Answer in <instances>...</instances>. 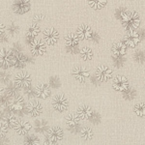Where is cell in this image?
I'll return each mask as SVG.
<instances>
[{"label": "cell", "instance_id": "cell-14", "mask_svg": "<svg viewBox=\"0 0 145 145\" xmlns=\"http://www.w3.org/2000/svg\"><path fill=\"white\" fill-rule=\"evenodd\" d=\"M14 129H15V131L18 135H24L28 134V132L30 131V129H31V124L25 120H18Z\"/></svg>", "mask_w": 145, "mask_h": 145}, {"label": "cell", "instance_id": "cell-47", "mask_svg": "<svg viewBox=\"0 0 145 145\" xmlns=\"http://www.w3.org/2000/svg\"><path fill=\"white\" fill-rule=\"evenodd\" d=\"M42 145H54V143H51V142H50V141H46V142H44Z\"/></svg>", "mask_w": 145, "mask_h": 145}, {"label": "cell", "instance_id": "cell-11", "mask_svg": "<svg viewBox=\"0 0 145 145\" xmlns=\"http://www.w3.org/2000/svg\"><path fill=\"white\" fill-rule=\"evenodd\" d=\"M66 122L68 127H69V130L72 133L78 132L79 128V117L78 116V114L74 113V112L70 113L66 117Z\"/></svg>", "mask_w": 145, "mask_h": 145}, {"label": "cell", "instance_id": "cell-6", "mask_svg": "<svg viewBox=\"0 0 145 145\" xmlns=\"http://www.w3.org/2000/svg\"><path fill=\"white\" fill-rule=\"evenodd\" d=\"M112 76V70L106 66H101L96 71V78L101 82L107 81Z\"/></svg>", "mask_w": 145, "mask_h": 145}, {"label": "cell", "instance_id": "cell-25", "mask_svg": "<svg viewBox=\"0 0 145 145\" xmlns=\"http://www.w3.org/2000/svg\"><path fill=\"white\" fill-rule=\"evenodd\" d=\"M18 119H17V116L15 115V114H7L5 116V118H4L3 120V123L4 125L6 126L8 129H11V128H14L16 125V123H17Z\"/></svg>", "mask_w": 145, "mask_h": 145}, {"label": "cell", "instance_id": "cell-33", "mask_svg": "<svg viewBox=\"0 0 145 145\" xmlns=\"http://www.w3.org/2000/svg\"><path fill=\"white\" fill-rule=\"evenodd\" d=\"M48 83H50V86L52 88H58L60 85H61V81L58 76H50V80H48Z\"/></svg>", "mask_w": 145, "mask_h": 145}, {"label": "cell", "instance_id": "cell-12", "mask_svg": "<svg viewBox=\"0 0 145 145\" xmlns=\"http://www.w3.org/2000/svg\"><path fill=\"white\" fill-rule=\"evenodd\" d=\"M30 50L31 53L35 56L43 55L46 52V45L43 41L36 39L33 43L30 45Z\"/></svg>", "mask_w": 145, "mask_h": 145}, {"label": "cell", "instance_id": "cell-7", "mask_svg": "<svg viewBox=\"0 0 145 145\" xmlns=\"http://www.w3.org/2000/svg\"><path fill=\"white\" fill-rule=\"evenodd\" d=\"M140 41V37L138 32L137 31H129L124 38V44L130 48H135L138 45Z\"/></svg>", "mask_w": 145, "mask_h": 145}, {"label": "cell", "instance_id": "cell-35", "mask_svg": "<svg viewBox=\"0 0 145 145\" xmlns=\"http://www.w3.org/2000/svg\"><path fill=\"white\" fill-rule=\"evenodd\" d=\"M135 94H137V92H135V89L129 88L127 91L124 92V98H125L126 100H133L135 97Z\"/></svg>", "mask_w": 145, "mask_h": 145}, {"label": "cell", "instance_id": "cell-23", "mask_svg": "<svg viewBox=\"0 0 145 145\" xmlns=\"http://www.w3.org/2000/svg\"><path fill=\"white\" fill-rule=\"evenodd\" d=\"M18 93H20V88L16 85L15 83H9L8 85L6 86L5 89V95L8 96L9 98H16L18 96Z\"/></svg>", "mask_w": 145, "mask_h": 145}, {"label": "cell", "instance_id": "cell-1", "mask_svg": "<svg viewBox=\"0 0 145 145\" xmlns=\"http://www.w3.org/2000/svg\"><path fill=\"white\" fill-rule=\"evenodd\" d=\"M122 24L125 29L134 31L140 24V18L135 12H128L122 18Z\"/></svg>", "mask_w": 145, "mask_h": 145}, {"label": "cell", "instance_id": "cell-13", "mask_svg": "<svg viewBox=\"0 0 145 145\" xmlns=\"http://www.w3.org/2000/svg\"><path fill=\"white\" fill-rule=\"evenodd\" d=\"M26 109L28 114H30L33 117H37L42 113L43 107H42L41 104L38 101H31V102L28 103V105L26 106Z\"/></svg>", "mask_w": 145, "mask_h": 145}, {"label": "cell", "instance_id": "cell-19", "mask_svg": "<svg viewBox=\"0 0 145 145\" xmlns=\"http://www.w3.org/2000/svg\"><path fill=\"white\" fill-rule=\"evenodd\" d=\"M27 64V57L23 53H20V54H16L13 56V65L17 69H22V68L25 67Z\"/></svg>", "mask_w": 145, "mask_h": 145}, {"label": "cell", "instance_id": "cell-43", "mask_svg": "<svg viewBox=\"0 0 145 145\" xmlns=\"http://www.w3.org/2000/svg\"><path fill=\"white\" fill-rule=\"evenodd\" d=\"M44 18H45V16L44 15H36V16H34V18H33V22L36 23V22H42Z\"/></svg>", "mask_w": 145, "mask_h": 145}, {"label": "cell", "instance_id": "cell-41", "mask_svg": "<svg viewBox=\"0 0 145 145\" xmlns=\"http://www.w3.org/2000/svg\"><path fill=\"white\" fill-rule=\"evenodd\" d=\"M124 58L123 57H113V63L116 65V67H121L124 64Z\"/></svg>", "mask_w": 145, "mask_h": 145}, {"label": "cell", "instance_id": "cell-9", "mask_svg": "<svg viewBox=\"0 0 145 145\" xmlns=\"http://www.w3.org/2000/svg\"><path fill=\"white\" fill-rule=\"evenodd\" d=\"M112 86L116 91H120V92H125L129 89V82L128 79L123 76H117L113 80Z\"/></svg>", "mask_w": 145, "mask_h": 145}, {"label": "cell", "instance_id": "cell-36", "mask_svg": "<svg viewBox=\"0 0 145 145\" xmlns=\"http://www.w3.org/2000/svg\"><path fill=\"white\" fill-rule=\"evenodd\" d=\"M22 45H20V43H14V45H13V46H12V48H11V51H12V53H13L14 55L22 53Z\"/></svg>", "mask_w": 145, "mask_h": 145}, {"label": "cell", "instance_id": "cell-21", "mask_svg": "<svg viewBox=\"0 0 145 145\" xmlns=\"http://www.w3.org/2000/svg\"><path fill=\"white\" fill-rule=\"evenodd\" d=\"M67 48H76L78 46V37L74 33H70L65 37Z\"/></svg>", "mask_w": 145, "mask_h": 145}, {"label": "cell", "instance_id": "cell-3", "mask_svg": "<svg viewBox=\"0 0 145 145\" xmlns=\"http://www.w3.org/2000/svg\"><path fill=\"white\" fill-rule=\"evenodd\" d=\"M13 56L14 54L11 50L6 48L0 50V67L5 70L13 65Z\"/></svg>", "mask_w": 145, "mask_h": 145}, {"label": "cell", "instance_id": "cell-20", "mask_svg": "<svg viewBox=\"0 0 145 145\" xmlns=\"http://www.w3.org/2000/svg\"><path fill=\"white\" fill-rule=\"evenodd\" d=\"M126 50H127L126 45L124 43H121V42L115 43L112 46V48H111L114 57H123L126 53Z\"/></svg>", "mask_w": 145, "mask_h": 145}, {"label": "cell", "instance_id": "cell-38", "mask_svg": "<svg viewBox=\"0 0 145 145\" xmlns=\"http://www.w3.org/2000/svg\"><path fill=\"white\" fill-rule=\"evenodd\" d=\"M7 132H8V128H7L2 122H0V138L5 137Z\"/></svg>", "mask_w": 145, "mask_h": 145}, {"label": "cell", "instance_id": "cell-44", "mask_svg": "<svg viewBox=\"0 0 145 145\" xmlns=\"http://www.w3.org/2000/svg\"><path fill=\"white\" fill-rule=\"evenodd\" d=\"M0 145H10V139L8 137H2L0 138Z\"/></svg>", "mask_w": 145, "mask_h": 145}, {"label": "cell", "instance_id": "cell-46", "mask_svg": "<svg viewBox=\"0 0 145 145\" xmlns=\"http://www.w3.org/2000/svg\"><path fill=\"white\" fill-rule=\"evenodd\" d=\"M4 94H5V91H4V89L2 87H0V98H1Z\"/></svg>", "mask_w": 145, "mask_h": 145}, {"label": "cell", "instance_id": "cell-16", "mask_svg": "<svg viewBox=\"0 0 145 145\" xmlns=\"http://www.w3.org/2000/svg\"><path fill=\"white\" fill-rule=\"evenodd\" d=\"M50 95V88L48 84L40 83L36 87V96L40 99H46Z\"/></svg>", "mask_w": 145, "mask_h": 145}, {"label": "cell", "instance_id": "cell-17", "mask_svg": "<svg viewBox=\"0 0 145 145\" xmlns=\"http://www.w3.org/2000/svg\"><path fill=\"white\" fill-rule=\"evenodd\" d=\"M76 35H78V39L81 40H88L91 39L93 35V32L91 30V28L87 25H80L78 30H76Z\"/></svg>", "mask_w": 145, "mask_h": 145}, {"label": "cell", "instance_id": "cell-34", "mask_svg": "<svg viewBox=\"0 0 145 145\" xmlns=\"http://www.w3.org/2000/svg\"><path fill=\"white\" fill-rule=\"evenodd\" d=\"M106 4V1H102V0H99V1H92V2H89V5L92 7V8L96 9V10H98V9H102L103 7H105Z\"/></svg>", "mask_w": 145, "mask_h": 145}, {"label": "cell", "instance_id": "cell-2", "mask_svg": "<svg viewBox=\"0 0 145 145\" xmlns=\"http://www.w3.org/2000/svg\"><path fill=\"white\" fill-rule=\"evenodd\" d=\"M32 78L26 72H20L15 76V84L18 88H26L31 85Z\"/></svg>", "mask_w": 145, "mask_h": 145}, {"label": "cell", "instance_id": "cell-29", "mask_svg": "<svg viewBox=\"0 0 145 145\" xmlns=\"http://www.w3.org/2000/svg\"><path fill=\"white\" fill-rule=\"evenodd\" d=\"M18 31H20V27H18V25H17L16 23H11V24L8 25V27H7V32H8L9 35H11V36H16Z\"/></svg>", "mask_w": 145, "mask_h": 145}, {"label": "cell", "instance_id": "cell-15", "mask_svg": "<svg viewBox=\"0 0 145 145\" xmlns=\"http://www.w3.org/2000/svg\"><path fill=\"white\" fill-rule=\"evenodd\" d=\"M30 7L31 4L29 1H16L13 4V9L17 14H25L30 10Z\"/></svg>", "mask_w": 145, "mask_h": 145}, {"label": "cell", "instance_id": "cell-24", "mask_svg": "<svg viewBox=\"0 0 145 145\" xmlns=\"http://www.w3.org/2000/svg\"><path fill=\"white\" fill-rule=\"evenodd\" d=\"M41 32V29H40V26L37 23H33L29 26V28L27 29V33H26V38H30L35 40L36 37L38 36L39 33Z\"/></svg>", "mask_w": 145, "mask_h": 145}, {"label": "cell", "instance_id": "cell-45", "mask_svg": "<svg viewBox=\"0 0 145 145\" xmlns=\"http://www.w3.org/2000/svg\"><path fill=\"white\" fill-rule=\"evenodd\" d=\"M5 33V26H4V24L2 22H0V36H1L2 34Z\"/></svg>", "mask_w": 145, "mask_h": 145}, {"label": "cell", "instance_id": "cell-5", "mask_svg": "<svg viewBox=\"0 0 145 145\" xmlns=\"http://www.w3.org/2000/svg\"><path fill=\"white\" fill-rule=\"evenodd\" d=\"M69 106V102H68L67 98L64 95H57L54 97L52 101V106L55 110L57 111H64L68 108Z\"/></svg>", "mask_w": 145, "mask_h": 145}, {"label": "cell", "instance_id": "cell-30", "mask_svg": "<svg viewBox=\"0 0 145 145\" xmlns=\"http://www.w3.org/2000/svg\"><path fill=\"white\" fill-rule=\"evenodd\" d=\"M135 112L137 115L141 116V117L145 116V104H143V103L137 104L135 106Z\"/></svg>", "mask_w": 145, "mask_h": 145}, {"label": "cell", "instance_id": "cell-32", "mask_svg": "<svg viewBox=\"0 0 145 145\" xmlns=\"http://www.w3.org/2000/svg\"><path fill=\"white\" fill-rule=\"evenodd\" d=\"M11 78H12V76H11L10 74H9L8 72L3 71V72H0V80H1V82H2V83H4V84H9V83H11V82H10V81H11Z\"/></svg>", "mask_w": 145, "mask_h": 145}, {"label": "cell", "instance_id": "cell-40", "mask_svg": "<svg viewBox=\"0 0 145 145\" xmlns=\"http://www.w3.org/2000/svg\"><path fill=\"white\" fill-rule=\"evenodd\" d=\"M90 121L92 123H94V124H98V123H100V121H101V117H100V115L97 113V112H93V114H92V116H91V118H90Z\"/></svg>", "mask_w": 145, "mask_h": 145}, {"label": "cell", "instance_id": "cell-28", "mask_svg": "<svg viewBox=\"0 0 145 145\" xmlns=\"http://www.w3.org/2000/svg\"><path fill=\"white\" fill-rule=\"evenodd\" d=\"M80 137L85 140H89L93 137V131L89 127L82 128L80 130Z\"/></svg>", "mask_w": 145, "mask_h": 145}, {"label": "cell", "instance_id": "cell-26", "mask_svg": "<svg viewBox=\"0 0 145 145\" xmlns=\"http://www.w3.org/2000/svg\"><path fill=\"white\" fill-rule=\"evenodd\" d=\"M79 53H80V57L82 58L83 60L87 61V60H91L93 57V51L91 48H83L79 50Z\"/></svg>", "mask_w": 145, "mask_h": 145}, {"label": "cell", "instance_id": "cell-42", "mask_svg": "<svg viewBox=\"0 0 145 145\" xmlns=\"http://www.w3.org/2000/svg\"><path fill=\"white\" fill-rule=\"evenodd\" d=\"M8 41H9L8 34L4 33V34H2L1 36H0V43H2V44H5V43H7V42H8Z\"/></svg>", "mask_w": 145, "mask_h": 145}, {"label": "cell", "instance_id": "cell-31", "mask_svg": "<svg viewBox=\"0 0 145 145\" xmlns=\"http://www.w3.org/2000/svg\"><path fill=\"white\" fill-rule=\"evenodd\" d=\"M23 93H24V95L26 96L27 98L32 99V98H34L35 96H36V88H34L33 86L30 85V86H28V87L24 88Z\"/></svg>", "mask_w": 145, "mask_h": 145}, {"label": "cell", "instance_id": "cell-10", "mask_svg": "<svg viewBox=\"0 0 145 145\" xmlns=\"http://www.w3.org/2000/svg\"><path fill=\"white\" fill-rule=\"evenodd\" d=\"M44 39L48 45H54L59 39V34L54 28H48L44 31Z\"/></svg>", "mask_w": 145, "mask_h": 145}, {"label": "cell", "instance_id": "cell-4", "mask_svg": "<svg viewBox=\"0 0 145 145\" xmlns=\"http://www.w3.org/2000/svg\"><path fill=\"white\" fill-rule=\"evenodd\" d=\"M48 141L51 142V143H56L62 140L63 137H64V133H63L62 129L59 127H53L50 128L48 131Z\"/></svg>", "mask_w": 145, "mask_h": 145}, {"label": "cell", "instance_id": "cell-27", "mask_svg": "<svg viewBox=\"0 0 145 145\" xmlns=\"http://www.w3.org/2000/svg\"><path fill=\"white\" fill-rule=\"evenodd\" d=\"M24 145H40V139L34 135H29L24 138Z\"/></svg>", "mask_w": 145, "mask_h": 145}, {"label": "cell", "instance_id": "cell-22", "mask_svg": "<svg viewBox=\"0 0 145 145\" xmlns=\"http://www.w3.org/2000/svg\"><path fill=\"white\" fill-rule=\"evenodd\" d=\"M48 128H50L48 127V123L46 122V120H44V119H37V120H35V122H34L35 132L43 134V133L50 130Z\"/></svg>", "mask_w": 145, "mask_h": 145}, {"label": "cell", "instance_id": "cell-8", "mask_svg": "<svg viewBox=\"0 0 145 145\" xmlns=\"http://www.w3.org/2000/svg\"><path fill=\"white\" fill-rule=\"evenodd\" d=\"M72 76L78 81V82H85L86 79L89 78L90 72L86 68L83 67H76L72 70Z\"/></svg>", "mask_w": 145, "mask_h": 145}, {"label": "cell", "instance_id": "cell-18", "mask_svg": "<svg viewBox=\"0 0 145 145\" xmlns=\"http://www.w3.org/2000/svg\"><path fill=\"white\" fill-rule=\"evenodd\" d=\"M93 114V110L91 109L90 106H80L78 108V116L79 119H83V120H88V119L91 118Z\"/></svg>", "mask_w": 145, "mask_h": 145}, {"label": "cell", "instance_id": "cell-39", "mask_svg": "<svg viewBox=\"0 0 145 145\" xmlns=\"http://www.w3.org/2000/svg\"><path fill=\"white\" fill-rule=\"evenodd\" d=\"M128 13V11H127V9L126 8H119L117 11H116V16L119 18H121L122 20V18L124 17V16L126 15V14Z\"/></svg>", "mask_w": 145, "mask_h": 145}, {"label": "cell", "instance_id": "cell-37", "mask_svg": "<svg viewBox=\"0 0 145 145\" xmlns=\"http://www.w3.org/2000/svg\"><path fill=\"white\" fill-rule=\"evenodd\" d=\"M134 58L137 62L138 63H143L145 61V54L142 51H137L134 55Z\"/></svg>", "mask_w": 145, "mask_h": 145}]
</instances>
